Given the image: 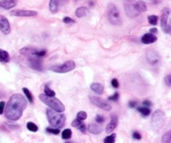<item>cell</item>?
<instances>
[{"instance_id": "35", "label": "cell", "mask_w": 171, "mask_h": 143, "mask_svg": "<svg viewBox=\"0 0 171 143\" xmlns=\"http://www.w3.org/2000/svg\"><path fill=\"white\" fill-rule=\"evenodd\" d=\"M82 123H83V122H82V120H78V119H75V120H73V122H72V126L78 128Z\"/></svg>"}, {"instance_id": "26", "label": "cell", "mask_w": 171, "mask_h": 143, "mask_svg": "<svg viewBox=\"0 0 171 143\" xmlns=\"http://www.w3.org/2000/svg\"><path fill=\"white\" fill-rule=\"evenodd\" d=\"M72 136V131L70 129H65L62 132V138L63 140H69Z\"/></svg>"}, {"instance_id": "38", "label": "cell", "mask_w": 171, "mask_h": 143, "mask_svg": "<svg viewBox=\"0 0 171 143\" xmlns=\"http://www.w3.org/2000/svg\"><path fill=\"white\" fill-rule=\"evenodd\" d=\"M133 138L135 140H141L142 136H141V135L138 132H134L133 133Z\"/></svg>"}, {"instance_id": "34", "label": "cell", "mask_w": 171, "mask_h": 143, "mask_svg": "<svg viewBox=\"0 0 171 143\" xmlns=\"http://www.w3.org/2000/svg\"><path fill=\"white\" fill-rule=\"evenodd\" d=\"M119 93L115 92L113 96H111L109 97V101H117L119 100Z\"/></svg>"}, {"instance_id": "32", "label": "cell", "mask_w": 171, "mask_h": 143, "mask_svg": "<svg viewBox=\"0 0 171 143\" xmlns=\"http://www.w3.org/2000/svg\"><path fill=\"white\" fill-rule=\"evenodd\" d=\"M46 131L47 132L52 133V134H55V135H58V134H59V129H57V128L48 127L46 129Z\"/></svg>"}, {"instance_id": "20", "label": "cell", "mask_w": 171, "mask_h": 143, "mask_svg": "<svg viewBox=\"0 0 171 143\" xmlns=\"http://www.w3.org/2000/svg\"><path fill=\"white\" fill-rule=\"evenodd\" d=\"M91 90H93V92L97 93L101 95L104 92V85L100 84V83H93L92 85H90Z\"/></svg>"}, {"instance_id": "11", "label": "cell", "mask_w": 171, "mask_h": 143, "mask_svg": "<svg viewBox=\"0 0 171 143\" xmlns=\"http://www.w3.org/2000/svg\"><path fill=\"white\" fill-rule=\"evenodd\" d=\"M146 59L150 65H155L160 60V54L155 50H148L146 51Z\"/></svg>"}, {"instance_id": "21", "label": "cell", "mask_w": 171, "mask_h": 143, "mask_svg": "<svg viewBox=\"0 0 171 143\" xmlns=\"http://www.w3.org/2000/svg\"><path fill=\"white\" fill-rule=\"evenodd\" d=\"M59 3L58 0H50L49 1V10L53 14H56L58 11Z\"/></svg>"}, {"instance_id": "16", "label": "cell", "mask_w": 171, "mask_h": 143, "mask_svg": "<svg viewBox=\"0 0 171 143\" xmlns=\"http://www.w3.org/2000/svg\"><path fill=\"white\" fill-rule=\"evenodd\" d=\"M156 41H157V37L155 35L150 34V33L145 34L141 38V42L144 44H150L156 42Z\"/></svg>"}, {"instance_id": "41", "label": "cell", "mask_w": 171, "mask_h": 143, "mask_svg": "<svg viewBox=\"0 0 171 143\" xmlns=\"http://www.w3.org/2000/svg\"><path fill=\"white\" fill-rule=\"evenodd\" d=\"M78 129H79V130H80V131H81L82 132H83V133H84V132H85L86 127H85V125H84V124L82 123L81 125H80V126H78Z\"/></svg>"}, {"instance_id": "9", "label": "cell", "mask_w": 171, "mask_h": 143, "mask_svg": "<svg viewBox=\"0 0 171 143\" xmlns=\"http://www.w3.org/2000/svg\"><path fill=\"white\" fill-rule=\"evenodd\" d=\"M170 14V9L169 8H164L162 11V15H161V20H160V24L163 31L165 34L170 35L171 33L170 25L168 23V20Z\"/></svg>"}, {"instance_id": "19", "label": "cell", "mask_w": 171, "mask_h": 143, "mask_svg": "<svg viewBox=\"0 0 171 143\" xmlns=\"http://www.w3.org/2000/svg\"><path fill=\"white\" fill-rule=\"evenodd\" d=\"M88 14H89V8L87 7H84V6L78 8L75 11V15L78 18H83L87 15Z\"/></svg>"}, {"instance_id": "29", "label": "cell", "mask_w": 171, "mask_h": 143, "mask_svg": "<svg viewBox=\"0 0 171 143\" xmlns=\"http://www.w3.org/2000/svg\"><path fill=\"white\" fill-rule=\"evenodd\" d=\"M158 16L156 15H149L148 16V21L149 23L152 24V25H156L158 23Z\"/></svg>"}, {"instance_id": "2", "label": "cell", "mask_w": 171, "mask_h": 143, "mask_svg": "<svg viewBox=\"0 0 171 143\" xmlns=\"http://www.w3.org/2000/svg\"><path fill=\"white\" fill-rule=\"evenodd\" d=\"M125 13L129 18H135L147 10V5L144 1L124 0Z\"/></svg>"}, {"instance_id": "30", "label": "cell", "mask_w": 171, "mask_h": 143, "mask_svg": "<svg viewBox=\"0 0 171 143\" xmlns=\"http://www.w3.org/2000/svg\"><path fill=\"white\" fill-rule=\"evenodd\" d=\"M44 95L47 96L55 97L56 94H55V92L54 90H52L51 89H49L48 86H45V87H44Z\"/></svg>"}, {"instance_id": "33", "label": "cell", "mask_w": 171, "mask_h": 143, "mask_svg": "<svg viewBox=\"0 0 171 143\" xmlns=\"http://www.w3.org/2000/svg\"><path fill=\"white\" fill-rule=\"evenodd\" d=\"M63 22L64 23H67V24H70V23H75V20H74L73 19H71L69 17H64L63 20Z\"/></svg>"}, {"instance_id": "36", "label": "cell", "mask_w": 171, "mask_h": 143, "mask_svg": "<svg viewBox=\"0 0 171 143\" xmlns=\"http://www.w3.org/2000/svg\"><path fill=\"white\" fill-rule=\"evenodd\" d=\"M164 83L166 84L168 87H170L171 86V75H168L167 76H165L164 78Z\"/></svg>"}, {"instance_id": "42", "label": "cell", "mask_w": 171, "mask_h": 143, "mask_svg": "<svg viewBox=\"0 0 171 143\" xmlns=\"http://www.w3.org/2000/svg\"><path fill=\"white\" fill-rule=\"evenodd\" d=\"M128 105H129V107H131V108H134V107H135L137 105V102L136 101H129L128 102Z\"/></svg>"}, {"instance_id": "4", "label": "cell", "mask_w": 171, "mask_h": 143, "mask_svg": "<svg viewBox=\"0 0 171 143\" xmlns=\"http://www.w3.org/2000/svg\"><path fill=\"white\" fill-rule=\"evenodd\" d=\"M39 98L42 102H43L49 107H50V109L54 110L55 111L63 112L65 110V107H64L63 104L58 99L55 98V97H49L45 96L44 94H40Z\"/></svg>"}, {"instance_id": "12", "label": "cell", "mask_w": 171, "mask_h": 143, "mask_svg": "<svg viewBox=\"0 0 171 143\" xmlns=\"http://www.w3.org/2000/svg\"><path fill=\"white\" fill-rule=\"evenodd\" d=\"M28 66L33 70L42 71L43 70V62L40 58H28Z\"/></svg>"}, {"instance_id": "18", "label": "cell", "mask_w": 171, "mask_h": 143, "mask_svg": "<svg viewBox=\"0 0 171 143\" xmlns=\"http://www.w3.org/2000/svg\"><path fill=\"white\" fill-rule=\"evenodd\" d=\"M88 130H89V132H90V133L95 134V135L101 133L102 131H103V129H102L101 126H99L97 125V124H93V123L90 124V125H89Z\"/></svg>"}, {"instance_id": "23", "label": "cell", "mask_w": 171, "mask_h": 143, "mask_svg": "<svg viewBox=\"0 0 171 143\" xmlns=\"http://www.w3.org/2000/svg\"><path fill=\"white\" fill-rule=\"evenodd\" d=\"M138 111H139L140 114H142V116H148L150 115V113H151V110L149 108V107L143 106V107H139V108H138Z\"/></svg>"}, {"instance_id": "14", "label": "cell", "mask_w": 171, "mask_h": 143, "mask_svg": "<svg viewBox=\"0 0 171 143\" xmlns=\"http://www.w3.org/2000/svg\"><path fill=\"white\" fill-rule=\"evenodd\" d=\"M0 30L4 35H8L11 32L10 23L8 19L4 16H0Z\"/></svg>"}, {"instance_id": "40", "label": "cell", "mask_w": 171, "mask_h": 143, "mask_svg": "<svg viewBox=\"0 0 171 143\" xmlns=\"http://www.w3.org/2000/svg\"><path fill=\"white\" fill-rule=\"evenodd\" d=\"M4 107H5V102L4 101H0V115H2L4 113Z\"/></svg>"}, {"instance_id": "17", "label": "cell", "mask_w": 171, "mask_h": 143, "mask_svg": "<svg viewBox=\"0 0 171 143\" xmlns=\"http://www.w3.org/2000/svg\"><path fill=\"white\" fill-rule=\"evenodd\" d=\"M117 125H118V117L116 116H113L111 117L110 122L106 126V132L108 134H110L117 127Z\"/></svg>"}, {"instance_id": "10", "label": "cell", "mask_w": 171, "mask_h": 143, "mask_svg": "<svg viewBox=\"0 0 171 143\" xmlns=\"http://www.w3.org/2000/svg\"><path fill=\"white\" fill-rule=\"evenodd\" d=\"M90 101L93 103L94 105H96L99 108L103 109L105 111H110L111 110V105H109V102H107L105 100H103L102 98H99V97L97 96H90Z\"/></svg>"}, {"instance_id": "3", "label": "cell", "mask_w": 171, "mask_h": 143, "mask_svg": "<svg viewBox=\"0 0 171 143\" xmlns=\"http://www.w3.org/2000/svg\"><path fill=\"white\" fill-rule=\"evenodd\" d=\"M46 115L48 120L53 127L60 129L64 126L65 123V116L62 112H58L50 108L46 110Z\"/></svg>"}, {"instance_id": "13", "label": "cell", "mask_w": 171, "mask_h": 143, "mask_svg": "<svg viewBox=\"0 0 171 143\" xmlns=\"http://www.w3.org/2000/svg\"><path fill=\"white\" fill-rule=\"evenodd\" d=\"M12 16H16V17H34L38 14V13L34 10H22V9H18V10H13L10 13Z\"/></svg>"}, {"instance_id": "28", "label": "cell", "mask_w": 171, "mask_h": 143, "mask_svg": "<svg viewBox=\"0 0 171 143\" xmlns=\"http://www.w3.org/2000/svg\"><path fill=\"white\" fill-rule=\"evenodd\" d=\"M27 128L28 131L33 132H36L38 131V129H39L38 126H37L34 122H31V121H29V122H28L27 123Z\"/></svg>"}, {"instance_id": "15", "label": "cell", "mask_w": 171, "mask_h": 143, "mask_svg": "<svg viewBox=\"0 0 171 143\" xmlns=\"http://www.w3.org/2000/svg\"><path fill=\"white\" fill-rule=\"evenodd\" d=\"M18 4V0H0V8L11 9Z\"/></svg>"}, {"instance_id": "24", "label": "cell", "mask_w": 171, "mask_h": 143, "mask_svg": "<svg viewBox=\"0 0 171 143\" xmlns=\"http://www.w3.org/2000/svg\"><path fill=\"white\" fill-rule=\"evenodd\" d=\"M23 93H24V95H25L26 97L28 98V101H29V102L33 103V102H34V97H33L32 93L29 91V90L27 89V88H25V87H23Z\"/></svg>"}, {"instance_id": "46", "label": "cell", "mask_w": 171, "mask_h": 143, "mask_svg": "<svg viewBox=\"0 0 171 143\" xmlns=\"http://www.w3.org/2000/svg\"><path fill=\"white\" fill-rule=\"evenodd\" d=\"M74 1H75V2H77V1H78V0H74Z\"/></svg>"}, {"instance_id": "27", "label": "cell", "mask_w": 171, "mask_h": 143, "mask_svg": "<svg viewBox=\"0 0 171 143\" xmlns=\"http://www.w3.org/2000/svg\"><path fill=\"white\" fill-rule=\"evenodd\" d=\"M115 138H116V135L115 134H111V135L106 136L104 140L105 143H114L115 142Z\"/></svg>"}, {"instance_id": "22", "label": "cell", "mask_w": 171, "mask_h": 143, "mask_svg": "<svg viewBox=\"0 0 171 143\" xmlns=\"http://www.w3.org/2000/svg\"><path fill=\"white\" fill-rule=\"evenodd\" d=\"M10 60V56L7 51L0 50V62L1 63H8Z\"/></svg>"}, {"instance_id": "1", "label": "cell", "mask_w": 171, "mask_h": 143, "mask_svg": "<svg viewBox=\"0 0 171 143\" xmlns=\"http://www.w3.org/2000/svg\"><path fill=\"white\" fill-rule=\"evenodd\" d=\"M28 105L27 100L21 94H13L9 98L5 107V117L9 120L15 121L22 116L23 111Z\"/></svg>"}, {"instance_id": "7", "label": "cell", "mask_w": 171, "mask_h": 143, "mask_svg": "<svg viewBox=\"0 0 171 143\" xmlns=\"http://www.w3.org/2000/svg\"><path fill=\"white\" fill-rule=\"evenodd\" d=\"M164 121H165L164 112L161 110H156L152 115V126L154 127L155 130H160L163 127Z\"/></svg>"}, {"instance_id": "44", "label": "cell", "mask_w": 171, "mask_h": 143, "mask_svg": "<svg viewBox=\"0 0 171 143\" xmlns=\"http://www.w3.org/2000/svg\"><path fill=\"white\" fill-rule=\"evenodd\" d=\"M157 32H158V29H157L156 28H153V29H151L149 30V33H150V34H153V35L156 34Z\"/></svg>"}, {"instance_id": "5", "label": "cell", "mask_w": 171, "mask_h": 143, "mask_svg": "<svg viewBox=\"0 0 171 143\" xmlns=\"http://www.w3.org/2000/svg\"><path fill=\"white\" fill-rule=\"evenodd\" d=\"M107 9L109 22L114 25H119L121 23V16L118 8L114 4H109Z\"/></svg>"}, {"instance_id": "6", "label": "cell", "mask_w": 171, "mask_h": 143, "mask_svg": "<svg viewBox=\"0 0 171 143\" xmlns=\"http://www.w3.org/2000/svg\"><path fill=\"white\" fill-rule=\"evenodd\" d=\"M20 53L27 58L42 59L46 55L47 52L45 50H38L34 47H24L20 50Z\"/></svg>"}, {"instance_id": "8", "label": "cell", "mask_w": 171, "mask_h": 143, "mask_svg": "<svg viewBox=\"0 0 171 143\" xmlns=\"http://www.w3.org/2000/svg\"><path fill=\"white\" fill-rule=\"evenodd\" d=\"M74 68H75V63H74V61H73V60H68V61L64 62L62 65H55L51 67L50 70L52 71L55 72V73L64 74L73 70Z\"/></svg>"}, {"instance_id": "31", "label": "cell", "mask_w": 171, "mask_h": 143, "mask_svg": "<svg viewBox=\"0 0 171 143\" xmlns=\"http://www.w3.org/2000/svg\"><path fill=\"white\" fill-rule=\"evenodd\" d=\"M87 118V113L85 111H79V112L77 114V119L80 120H85Z\"/></svg>"}, {"instance_id": "45", "label": "cell", "mask_w": 171, "mask_h": 143, "mask_svg": "<svg viewBox=\"0 0 171 143\" xmlns=\"http://www.w3.org/2000/svg\"><path fill=\"white\" fill-rule=\"evenodd\" d=\"M68 0H58V3H59V5L60 4H65Z\"/></svg>"}, {"instance_id": "25", "label": "cell", "mask_w": 171, "mask_h": 143, "mask_svg": "<svg viewBox=\"0 0 171 143\" xmlns=\"http://www.w3.org/2000/svg\"><path fill=\"white\" fill-rule=\"evenodd\" d=\"M162 143H171V132H165L162 136Z\"/></svg>"}, {"instance_id": "37", "label": "cell", "mask_w": 171, "mask_h": 143, "mask_svg": "<svg viewBox=\"0 0 171 143\" xmlns=\"http://www.w3.org/2000/svg\"><path fill=\"white\" fill-rule=\"evenodd\" d=\"M111 85H112L114 88H119V81H118L117 79H113L111 81Z\"/></svg>"}, {"instance_id": "43", "label": "cell", "mask_w": 171, "mask_h": 143, "mask_svg": "<svg viewBox=\"0 0 171 143\" xmlns=\"http://www.w3.org/2000/svg\"><path fill=\"white\" fill-rule=\"evenodd\" d=\"M143 105H144V106H146V107H149V106H150L152 105V103L150 102V101H144V102H143Z\"/></svg>"}, {"instance_id": "39", "label": "cell", "mask_w": 171, "mask_h": 143, "mask_svg": "<svg viewBox=\"0 0 171 143\" xmlns=\"http://www.w3.org/2000/svg\"><path fill=\"white\" fill-rule=\"evenodd\" d=\"M95 120H96L98 123H102V122H104L105 118H104V116H100V115H98V116H96V117H95Z\"/></svg>"}]
</instances>
